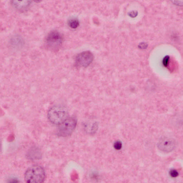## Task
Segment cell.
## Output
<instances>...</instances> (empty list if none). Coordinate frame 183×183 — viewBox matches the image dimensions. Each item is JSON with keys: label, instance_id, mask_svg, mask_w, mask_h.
I'll list each match as a JSON object with an SVG mask.
<instances>
[{"label": "cell", "instance_id": "9c48e42d", "mask_svg": "<svg viewBox=\"0 0 183 183\" xmlns=\"http://www.w3.org/2000/svg\"><path fill=\"white\" fill-rule=\"evenodd\" d=\"M170 176L172 177V178H176V177L178 176V171L176 170L172 169V170H171L170 171Z\"/></svg>", "mask_w": 183, "mask_h": 183}, {"label": "cell", "instance_id": "ba28073f", "mask_svg": "<svg viewBox=\"0 0 183 183\" xmlns=\"http://www.w3.org/2000/svg\"><path fill=\"white\" fill-rule=\"evenodd\" d=\"M114 146L115 149L119 150H120L122 148V143L120 141H116L114 143Z\"/></svg>", "mask_w": 183, "mask_h": 183}, {"label": "cell", "instance_id": "52a82bcc", "mask_svg": "<svg viewBox=\"0 0 183 183\" xmlns=\"http://www.w3.org/2000/svg\"><path fill=\"white\" fill-rule=\"evenodd\" d=\"M79 21L77 19L73 18L70 19L69 22V25L71 28L76 29L79 26Z\"/></svg>", "mask_w": 183, "mask_h": 183}, {"label": "cell", "instance_id": "7c38bea8", "mask_svg": "<svg viewBox=\"0 0 183 183\" xmlns=\"http://www.w3.org/2000/svg\"><path fill=\"white\" fill-rule=\"evenodd\" d=\"M18 181L15 179H13V180L10 181L9 183H18Z\"/></svg>", "mask_w": 183, "mask_h": 183}, {"label": "cell", "instance_id": "277c9868", "mask_svg": "<svg viewBox=\"0 0 183 183\" xmlns=\"http://www.w3.org/2000/svg\"><path fill=\"white\" fill-rule=\"evenodd\" d=\"M63 42V37L57 31H53L48 35L46 38V45L49 49L57 51L61 48Z\"/></svg>", "mask_w": 183, "mask_h": 183}, {"label": "cell", "instance_id": "6da1fadb", "mask_svg": "<svg viewBox=\"0 0 183 183\" xmlns=\"http://www.w3.org/2000/svg\"><path fill=\"white\" fill-rule=\"evenodd\" d=\"M68 111L66 107L62 105H56L49 110L48 118L52 124L59 125L68 117Z\"/></svg>", "mask_w": 183, "mask_h": 183}, {"label": "cell", "instance_id": "5b68a950", "mask_svg": "<svg viewBox=\"0 0 183 183\" xmlns=\"http://www.w3.org/2000/svg\"><path fill=\"white\" fill-rule=\"evenodd\" d=\"M176 142L172 138L163 137L159 140L157 146L160 151L164 152H170L176 147Z\"/></svg>", "mask_w": 183, "mask_h": 183}, {"label": "cell", "instance_id": "7a4b0ae2", "mask_svg": "<svg viewBox=\"0 0 183 183\" xmlns=\"http://www.w3.org/2000/svg\"><path fill=\"white\" fill-rule=\"evenodd\" d=\"M46 177L45 171L43 167L35 165L26 171L24 180L26 183H43Z\"/></svg>", "mask_w": 183, "mask_h": 183}, {"label": "cell", "instance_id": "8992f818", "mask_svg": "<svg viewBox=\"0 0 183 183\" xmlns=\"http://www.w3.org/2000/svg\"><path fill=\"white\" fill-rule=\"evenodd\" d=\"M93 54L89 51L81 53L76 57V64L79 67H87L92 62L93 60Z\"/></svg>", "mask_w": 183, "mask_h": 183}, {"label": "cell", "instance_id": "30bf717a", "mask_svg": "<svg viewBox=\"0 0 183 183\" xmlns=\"http://www.w3.org/2000/svg\"><path fill=\"white\" fill-rule=\"evenodd\" d=\"M137 11H131L128 14V15H130V16L132 18H135L137 16Z\"/></svg>", "mask_w": 183, "mask_h": 183}, {"label": "cell", "instance_id": "3957f363", "mask_svg": "<svg viewBox=\"0 0 183 183\" xmlns=\"http://www.w3.org/2000/svg\"><path fill=\"white\" fill-rule=\"evenodd\" d=\"M77 120L73 117H68L58 125L57 135L66 137L71 135L77 125Z\"/></svg>", "mask_w": 183, "mask_h": 183}, {"label": "cell", "instance_id": "8fae6325", "mask_svg": "<svg viewBox=\"0 0 183 183\" xmlns=\"http://www.w3.org/2000/svg\"><path fill=\"white\" fill-rule=\"evenodd\" d=\"M97 174H93L92 175V178L93 179H96L97 180V178H98V176H97Z\"/></svg>", "mask_w": 183, "mask_h": 183}]
</instances>
